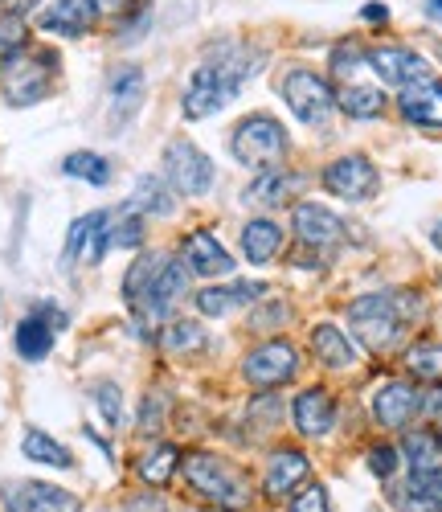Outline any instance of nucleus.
<instances>
[{
  "instance_id": "b1692460",
  "label": "nucleus",
  "mask_w": 442,
  "mask_h": 512,
  "mask_svg": "<svg viewBox=\"0 0 442 512\" xmlns=\"http://www.w3.org/2000/svg\"><path fill=\"white\" fill-rule=\"evenodd\" d=\"M279 246H283V230L275 222H250L242 230V250H246L250 263H271L279 254Z\"/></svg>"
},
{
  "instance_id": "393cba45",
  "label": "nucleus",
  "mask_w": 442,
  "mask_h": 512,
  "mask_svg": "<svg viewBox=\"0 0 442 512\" xmlns=\"http://www.w3.org/2000/svg\"><path fill=\"white\" fill-rule=\"evenodd\" d=\"M352 119H377L385 111V95L377 87H365V82H344V91L336 99Z\"/></svg>"
},
{
  "instance_id": "f257e3e1",
  "label": "nucleus",
  "mask_w": 442,
  "mask_h": 512,
  "mask_svg": "<svg viewBox=\"0 0 442 512\" xmlns=\"http://www.w3.org/2000/svg\"><path fill=\"white\" fill-rule=\"evenodd\" d=\"M262 70V50L254 46H221L217 50V62H205L193 70L189 87H185V115L189 119H209L213 111L226 107L238 91L242 82L254 78Z\"/></svg>"
},
{
  "instance_id": "7ed1b4c3",
  "label": "nucleus",
  "mask_w": 442,
  "mask_h": 512,
  "mask_svg": "<svg viewBox=\"0 0 442 512\" xmlns=\"http://www.w3.org/2000/svg\"><path fill=\"white\" fill-rule=\"evenodd\" d=\"M185 480L197 496H205L209 504L226 508V512H238L250 504V484L238 467H230L226 459L217 455H189L185 459Z\"/></svg>"
},
{
  "instance_id": "423d86ee",
  "label": "nucleus",
  "mask_w": 442,
  "mask_h": 512,
  "mask_svg": "<svg viewBox=\"0 0 442 512\" xmlns=\"http://www.w3.org/2000/svg\"><path fill=\"white\" fill-rule=\"evenodd\" d=\"M283 99L295 111V119L307 123V127H320L336 107V95H332L328 82L316 70H303V66L283 78Z\"/></svg>"
},
{
  "instance_id": "2f4dec72",
  "label": "nucleus",
  "mask_w": 442,
  "mask_h": 512,
  "mask_svg": "<svg viewBox=\"0 0 442 512\" xmlns=\"http://www.w3.org/2000/svg\"><path fill=\"white\" fill-rule=\"evenodd\" d=\"M131 209H148V213H156V218L172 213V197H168L164 181L160 177H140L136 181V197H131Z\"/></svg>"
},
{
  "instance_id": "a211bd4d",
  "label": "nucleus",
  "mask_w": 442,
  "mask_h": 512,
  "mask_svg": "<svg viewBox=\"0 0 442 512\" xmlns=\"http://www.w3.org/2000/svg\"><path fill=\"white\" fill-rule=\"evenodd\" d=\"M185 263L193 275H230L234 271V259H230V250L221 246L209 230H197L185 238Z\"/></svg>"
},
{
  "instance_id": "f03ea898",
  "label": "nucleus",
  "mask_w": 442,
  "mask_h": 512,
  "mask_svg": "<svg viewBox=\"0 0 442 512\" xmlns=\"http://www.w3.org/2000/svg\"><path fill=\"white\" fill-rule=\"evenodd\" d=\"M418 312V300H410L406 291H377V295H361L357 304L348 308L352 332L361 336V345H369L373 353H389L406 332V320Z\"/></svg>"
},
{
  "instance_id": "6ab92c4d",
  "label": "nucleus",
  "mask_w": 442,
  "mask_h": 512,
  "mask_svg": "<svg viewBox=\"0 0 442 512\" xmlns=\"http://www.w3.org/2000/svg\"><path fill=\"white\" fill-rule=\"evenodd\" d=\"M295 426L303 435H312V439H320V435H328L332 426H336V402H332V394L328 390H303L299 398H295Z\"/></svg>"
},
{
  "instance_id": "09e8293b",
  "label": "nucleus",
  "mask_w": 442,
  "mask_h": 512,
  "mask_svg": "<svg viewBox=\"0 0 442 512\" xmlns=\"http://www.w3.org/2000/svg\"><path fill=\"white\" fill-rule=\"evenodd\" d=\"M95 5H99V9H115V13H119V9L127 5V0H95Z\"/></svg>"
},
{
  "instance_id": "1a4fd4ad",
  "label": "nucleus",
  "mask_w": 442,
  "mask_h": 512,
  "mask_svg": "<svg viewBox=\"0 0 442 512\" xmlns=\"http://www.w3.org/2000/svg\"><path fill=\"white\" fill-rule=\"evenodd\" d=\"M381 177L365 156H340L336 164L324 168V189L344 197V201H369L377 193Z\"/></svg>"
},
{
  "instance_id": "a878e982",
  "label": "nucleus",
  "mask_w": 442,
  "mask_h": 512,
  "mask_svg": "<svg viewBox=\"0 0 442 512\" xmlns=\"http://www.w3.org/2000/svg\"><path fill=\"white\" fill-rule=\"evenodd\" d=\"M164 263H168V254H144V259L131 263V271H127V279H123V295H127L131 308H140V300L148 295V287H152V279L160 275Z\"/></svg>"
},
{
  "instance_id": "0eeeda50",
  "label": "nucleus",
  "mask_w": 442,
  "mask_h": 512,
  "mask_svg": "<svg viewBox=\"0 0 442 512\" xmlns=\"http://www.w3.org/2000/svg\"><path fill=\"white\" fill-rule=\"evenodd\" d=\"M164 173H168L172 189L185 197H201L213 185V164L193 140H172L164 148Z\"/></svg>"
},
{
  "instance_id": "ea45409f",
  "label": "nucleus",
  "mask_w": 442,
  "mask_h": 512,
  "mask_svg": "<svg viewBox=\"0 0 442 512\" xmlns=\"http://www.w3.org/2000/svg\"><path fill=\"white\" fill-rule=\"evenodd\" d=\"M291 512H332V508H328V492H324L320 484H312L307 492H299V500L291 504Z\"/></svg>"
},
{
  "instance_id": "dca6fc26",
  "label": "nucleus",
  "mask_w": 442,
  "mask_h": 512,
  "mask_svg": "<svg viewBox=\"0 0 442 512\" xmlns=\"http://www.w3.org/2000/svg\"><path fill=\"white\" fill-rule=\"evenodd\" d=\"M373 414L381 426H389V431H402V426L418 414V390L406 386V381H389V386H381L373 394Z\"/></svg>"
},
{
  "instance_id": "39448f33",
  "label": "nucleus",
  "mask_w": 442,
  "mask_h": 512,
  "mask_svg": "<svg viewBox=\"0 0 442 512\" xmlns=\"http://www.w3.org/2000/svg\"><path fill=\"white\" fill-rule=\"evenodd\" d=\"M50 78H54V54H13L0 62V91L9 95V103L29 107L41 103L50 91Z\"/></svg>"
},
{
  "instance_id": "9b49d317",
  "label": "nucleus",
  "mask_w": 442,
  "mask_h": 512,
  "mask_svg": "<svg viewBox=\"0 0 442 512\" xmlns=\"http://www.w3.org/2000/svg\"><path fill=\"white\" fill-rule=\"evenodd\" d=\"M402 115L418 127H442V82L434 74H422L402 87Z\"/></svg>"
},
{
  "instance_id": "4468645a",
  "label": "nucleus",
  "mask_w": 442,
  "mask_h": 512,
  "mask_svg": "<svg viewBox=\"0 0 442 512\" xmlns=\"http://www.w3.org/2000/svg\"><path fill=\"white\" fill-rule=\"evenodd\" d=\"M295 230H299V242L303 246H316V250H324V246H336L340 238H344V222L336 218L332 209H324V205H295Z\"/></svg>"
},
{
  "instance_id": "e433bc0d",
  "label": "nucleus",
  "mask_w": 442,
  "mask_h": 512,
  "mask_svg": "<svg viewBox=\"0 0 442 512\" xmlns=\"http://www.w3.org/2000/svg\"><path fill=\"white\" fill-rule=\"evenodd\" d=\"M140 242H144V218H140V213L127 205V218H123V222L111 230V246L131 250V246H140Z\"/></svg>"
},
{
  "instance_id": "473e14b6",
  "label": "nucleus",
  "mask_w": 442,
  "mask_h": 512,
  "mask_svg": "<svg viewBox=\"0 0 442 512\" xmlns=\"http://www.w3.org/2000/svg\"><path fill=\"white\" fill-rule=\"evenodd\" d=\"M406 455L414 463V472H430V467H442V443L426 431L406 435Z\"/></svg>"
},
{
  "instance_id": "6e6552de",
  "label": "nucleus",
  "mask_w": 442,
  "mask_h": 512,
  "mask_svg": "<svg viewBox=\"0 0 442 512\" xmlns=\"http://www.w3.org/2000/svg\"><path fill=\"white\" fill-rule=\"evenodd\" d=\"M295 369H299V353L287 345V340H267V345H258L246 357V365H242L246 381H250V386H258V390L283 386V381L295 377Z\"/></svg>"
},
{
  "instance_id": "bb28decb",
  "label": "nucleus",
  "mask_w": 442,
  "mask_h": 512,
  "mask_svg": "<svg viewBox=\"0 0 442 512\" xmlns=\"http://www.w3.org/2000/svg\"><path fill=\"white\" fill-rule=\"evenodd\" d=\"M50 349H54V328L46 320H37V316L21 320V328H17V353L25 361H41Z\"/></svg>"
},
{
  "instance_id": "412c9836",
  "label": "nucleus",
  "mask_w": 442,
  "mask_h": 512,
  "mask_svg": "<svg viewBox=\"0 0 442 512\" xmlns=\"http://www.w3.org/2000/svg\"><path fill=\"white\" fill-rule=\"evenodd\" d=\"M303 185H307V177L283 173V168H271V173H262V177L246 189V201H254V205H283V201L299 197Z\"/></svg>"
},
{
  "instance_id": "37998d69",
  "label": "nucleus",
  "mask_w": 442,
  "mask_h": 512,
  "mask_svg": "<svg viewBox=\"0 0 442 512\" xmlns=\"http://www.w3.org/2000/svg\"><path fill=\"white\" fill-rule=\"evenodd\" d=\"M418 410H422V414H442V390L418 394Z\"/></svg>"
},
{
  "instance_id": "4be33fe9",
  "label": "nucleus",
  "mask_w": 442,
  "mask_h": 512,
  "mask_svg": "<svg viewBox=\"0 0 442 512\" xmlns=\"http://www.w3.org/2000/svg\"><path fill=\"white\" fill-rule=\"evenodd\" d=\"M312 349H316V357H320L328 369H348L352 361H357V349H352V340H348L336 324H320V328L312 332Z\"/></svg>"
},
{
  "instance_id": "20e7f679",
  "label": "nucleus",
  "mask_w": 442,
  "mask_h": 512,
  "mask_svg": "<svg viewBox=\"0 0 442 512\" xmlns=\"http://www.w3.org/2000/svg\"><path fill=\"white\" fill-rule=\"evenodd\" d=\"M230 152L238 164L246 168H262V173H271V168L283 164V152H287V136L279 119L271 115H250L234 127V140H230Z\"/></svg>"
},
{
  "instance_id": "8fccbe9b",
  "label": "nucleus",
  "mask_w": 442,
  "mask_h": 512,
  "mask_svg": "<svg viewBox=\"0 0 442 512\" xmlns=\"http://www.w3.org/2000/svg\"><path fill=\"white\" fill-rule=\"evenodd\" d=\"M434 246H438V250H442V222H438V226H434Z\"/></svg>"
},
{
  "instance_id": "cd10ccee",
  "label": "nucleus",
  "mask_w": 442,
  "mask_h": 512,
  "mask_svg": "<svg viewBox=\"0 0 442 512\" xmlns=\"http://www.w3.org/2000/svg\"><path fill=\"white\" fill-rule=\"evenodd\" d=\"M176 459H181V451H176L172 443H160V447H152V451L140 459V476H144V484H152V488H164V484L172 480V472H176Z\"/></svg>"
},
{
  "instance_id": "58836bf2",
  "label": "nucleus",
  "mask_w": 442,
  "mask_h": 512,
  "mask_svg": "<svg viewBox=\"0 0 442 512\" xmlns=\"http://www.w3.org/2000/svg\"><path fill=\"white\" fill-rule=\"evenodd\" d=\"M365 62H369V54L357 46V41H348V46H336V54H332V66H336L340 78H348L352 70H361Z\"/></svg>"
},
{
  "instance_id": "7c9ffc66",
  "label": "nucleus",
  "mask_w": 442,
  "mask_h": 512,
  "mask_svg": "<svg viewBox=\"0 0 442 512\" xmlns=\"http://www.w3.org/2000/svg\"><path fill=\"white\" fill-rule=\"evenodd\" d=\"M62 173L78 177V181H91V185H107L111 181V164L99 152H74V156H66Z\"/></svg>"
},
{
  "instance_id": "603ef678",
  "label": "nucleus",
  "mask_w": 442,
  "mask_h": 512,
  "mask_svg": "<svg viewBox=\"0 0 442 512\" xmlns=\"http://www.w3.org/2000/svg\"><path fill=\"white\" fill-rule=\"evenodd\" d=\"M0 5H5V0H0Z\"/></svg>"
},
{
  "instance_id": "c9c22d12",
  "label": "nucleus",
  "mask_w": 442,
  "mask_h": 512,
  "mask_svg": "<svg viewBox=\"0 0 442 512\" xmlns=\"http://www.w3.org/2000/svg\"><path fill=\"white\" fill-rule=\"evenodd\" d=\"M21 50H25V17L21 13L0 17V62L21 54Z\"/></svg>"
},
{
  "instance_id": "4c0bfd02",
  "label": "nucleus",
  "mask_w": 442,
  "mask_h": 512,
  "mask_svg": "<svg viewBox=\"0 0 442 512\" xmlns=\"http://www.w3.org/2000/svg\"><path fill=\"white\" fill-rule=\"evenodd\" d=\"M95 402H99L107 426H119V418H123V398H119V390L111 386V381H99V386H95Z\"/></svg>"
},
{
  "instance_id": "f704fd0d",
  "label": "nucleus",
  "mask_w": 442,
  "mask_h": 512,
  "mask_svg": "<svg viewBox=\"0 0 442 512\" xmlns=\"http://www.w3.org/2000/svg\"><path fill=\"white\" fill-rule=\"evenodd\" d=\"M242 300H238V283L234 287H205L201 295H197V308L205 312V316H226L230 308H238Z\"/></svg>"
},
{
  "instance_id": "49530a36",
  "label": "nucleus",
  "mask_w": 442,
  "mask_h": 512,
  "mask_svg": "<svg viewBox=\"0 0 442 512\" xmlns=\"http://www.w3.org/2000/svg\"><path fill=\"white\" fill-rule=\"evenodd\" d=\"M426 13H430L434 21H442V0H426Z\"/></svg>"
},
{
  "instance_id": "f3484780",
  "label": "nucleus",
  "mask_w": 442,
  "mask_h": 512,
  "mask_svg": "<svg viewBox=\"0 0 442 512\" xmlns=\"http://www.w3.org/2000/svg\"><path fill=\"white\" fill-rule=\"evenodd\" d=\"M369 66L381 74V82H389V87H397V91H402L406 82L430 74L426 62H422L414 50H402V46H381V50H373V54H369Z\"/></svg>"
},
{
  "instance_id": "de8ad7c7",
  "label": "nucleus",
  "mask_w": 442,
  "mask_h": 512,
  "mask_svg": "<svg viewBox=\"0 0 442 512\" xmlns=\"http://www.w3.org/2000/svg\"><path fill=\"white\" fill-rule=\"evenodd\" d=\"M33 5H37V0H13V13H21V17H25Z\"/></svg>"
},
{
  "instance_id": "2eb2a0df",
  "label": "nucleus",
  "mask_w": 442,
  "mask_h": 512,
  "mask_svg": "<svg viewBox=\"0 0 442 512\" xmlns=\"http://www.w3.org/2000/svg\"><path fill=\"white\" fill-rule=\"evenodd\" d=\"M393 508L397 512H442V467L414 472L410 484L393 492Z\"/></svg>"
},
{
  "instance_id": "ddd939ff",
  "label": "nucleus",
  "mask_w": 442,
  "mask_h": 512,
  "mask_svg": "<svg viewBox=\"0 0 442 512\" xmlns=\"http://www.w3.org/2000/svg\"><path fill=\"white\" fill-rule=\"evenodd\" d=\"M95 17H99L95 0H54V5L41 13V29L62 33V37H82L95 29Z\"/></svg>"
},
{
  "instance_id": "c85d7f7f",
  "label": "nucleus",
  "mask_w": 442,
  "mask_h": 512,
  "mask_svg": "<svg viewBox=\"0 0 442 512\" xmlns=\"http://www.w3.org/2000/svg\"><path fill=\"white\" fill-rule=\"evenodd\" d=\"M160 349L172 353V357H181V353H201V349H205V328L193 324V320L172 324V328H164V336H160Z\"/></svg>"
},
{
  "instance_id": "f8f14e48",
  "label": "nucleus",
  "mask_w": 442,
  "mask_h": 512,
  "mask_svg": "<svg viewBox=\"0 0 442 512\" xmlns=\"http://www.w3.org/2000/svg\"><path fill=\"white\" fill-rule=\"evenodd\" d=\"M185 287H189V267L168 259V263L160 267V275L152 279V287H148V295L140 300L136 312H144V316H164V312H172L176 300L185 295Z\"/></svg>"
},
{
  "instance_id": "a18cd8bd",
  "label": "nucleus",
  "mask_w": 442,
  "mask_h": 512,
  "mask_svg": "<svg viewBox=\"0 0 442 512\" xmlns=\"http://www.w3.org/2000/svg\"><path fill=\"white\" fill-rule=\"evenodd\" d=\"M385 17H389L385 5H369V9H365V21H385Z\"/></svg>"
},
{
  "instance_id": "79ce46f5",
  "label": "nucleus",
  "mask_w": 442,
  "mask_h": 512,
  "mask_svg": "<svg viewBox=\"0 0 442 512\" xmlns=\"http://www.w3.org/2000/svg\"><path fill=\"white\" fill-rule=\"evenodd\" d=\"M160 414H164V402L160 398H148L144 402V418H140L144 431H160Z\"/></svg>"
},
{
  "instance_id": "a19ab883",
  "label": "nucleus",
  "mask_w": 442,
  "mask_h": 512,
  "mask_svg": "<svg viewBox=\"0 0 442 512\" xmlns=\"http://www.w3.org/2000/svg\"><path fill=\"white\" fill-rule=\"evenodd\" d=\"M369 467H373V476H381V480H385V476H393V467H397V451H393V447H385V443H381V447H373V451H369Z\"/></svg>"
},
{
  "instance_id": "c03bdc74",
  "label": "nucleus",
  "mask_w": 442,
  "mask_h": 512,
  "mask_svg": "<svg viewBox=\"0 0 442 512\" xmlns=\"http://www.w3.org/2000/svg\"><path fill=\"white\" fill-rule=\"evenodd\" d=\"M131 512H164L160 500H131Z\"/></svg>"
},
{
  "instance_id": "9d476101",
  "label": "nucleus",
  "mask_w": 442,
  "mask_h": 512,
  "mask_svg": "<svg viewBox=\"0 0 442 512\" xmlns=\"http://www.w3.org/2000/svg\"><path fill=\"white\" fill-rule=\"evenodd\" d=\"M5 508L9 512H82V500L66 488H54V484L21 480V484L5 488Z\"/></svg>"
},
{
  "instance_id": "aec40b11",
  "label": "nucleus",
  "mask_w": 442,
  "mask_h": 512,
  "mask_svg": "<svg viewBox=\"0 0 442 512\" xmlns=\"http://www.w3.org/2000/svg\"><path fill=\"white\" fill-rule=\"evenodd\" d=\"M140 99H144V70L140 66H119L111 74V115H115V123H127L131 115H136Z\"/></svg>"
},
{
  "instance_id": "3c124183",
  "label": "nucleus",
  "mask_w": 442,
  "mask_h": 512,
  "mask_svg": "<svg viewBox=\"0 0 442 512\" xmlns=\"http://www.w3.org/2000/svg\"><path fill=\"white\" fill-rule=\"evenodd\" d=\"M438 443H442V435H438Z\"/></svg>"
},
{
  "instance_id": "72a5a7b5",
  "label": "nucleus",
  "mask_w": 442,
  "mask_h": 512,
  "mask_svg": "<svg viewBox=\"0 0 442 512\" xmlns=\"http://www.w3.org/2000/svg\"><path fill=\"white\" fill-rule=\"evenodd\" d=\"M406 365L414 377H426V381H442V345H414L406 353Z\"/></svg>"
},
{
  "instance_id": "5701e85b",
  "label": "nucleus",
  "mask_w": 442,
  "mask_h": 512,
  "mask_svg": "<svg viewBox=\"0 0 442 512\" xmlns=\"http://www.w3.org/2000/svg\"><path fill=\"white\" fill-rule=\"evenodd\" d=\"M299 480H307V455L303 451H279L271 459V472H267V492L287 496Z\"/></svg>"
},
{
  "instance_id": "c756f323",
  "label": "nucleus",
  "mask_w": 442,
  "mask_h": 512,
  "mask_svg": "<svg viewBox=\"0 0 442 512\" xmlns=\"http://www.w3.org/2000/svg\"><path fill=\"white\" fill-rule=\"evenodd\" d=\"M21 451H25V459H33V463H50V467H74L70 451H66L62 443H54L46 431H29V435H25V443H21Z\"/></svg>"
}]
</instances>
